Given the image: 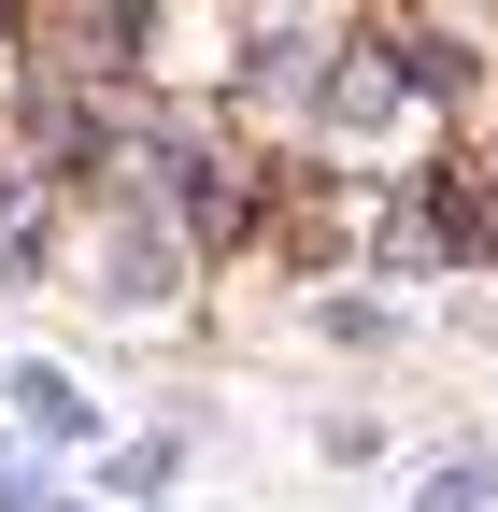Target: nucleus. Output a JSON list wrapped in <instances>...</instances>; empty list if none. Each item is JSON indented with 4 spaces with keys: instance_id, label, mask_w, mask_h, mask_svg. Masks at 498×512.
I'll use <instances>...</instances> for the list:
<instances>
[{
    "instance_id": "1",
    "label": "nucleus",
    "mask_w": 498,
    "mask_h": 512,
    "mask_svg": "<svg viewBox=\"0 0 498 512\" xmlns=\"http://www.w3.org/2000/svg\"><path fill=\"white\" fill-rule=\"evenodd\" d=\"M15 399H29V427H57V441H86V399H72V384H57V370H29Z\"/></svg>"
},
{
    "instance_id": "2",
    "label": "nucleus",
    "mask_w": 498,
    "mask_h": 512,
    "mask_svg": "<svg viewBox=\"0 0 498 512\" xmlns=\"http://www.w3.org/2000/svg\"><path fill=\"white\" fill-rule=\"evenodd\" d=\"M427 512H484V456H470V470H442V484H427Z\"/></svg>"
}]
</instances>
